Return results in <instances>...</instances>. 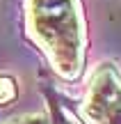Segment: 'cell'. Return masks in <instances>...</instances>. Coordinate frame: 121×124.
<instances>
[{
  "instance_id": "obj_3",
  "label": "cell",
  "mask_w": 121,
  "mask_h": 124,
  "mask_svg": "<svg viewBox=\"0 0 121 124\" xmlns=\"http://www.w3.org/2000/svg\"><path fill=\"white\" fill-rule=\"evenodd\" d=\"M14 97H16V85H14V80L7 78V76H0V106H2V103H9Z\"/></svg>"
},
{
  "instance_id": "obj_4",
  "label": "cell",
  "mask_w": 121,
  "mask_h": 124,
  "mask_svg": "<svg viewBox=\"0 0 121 124\" xmlns=\"http://www.w3.org/2000/svg\"><path fill=\"white\" fill-rule=\"evenodd\" d=\"M18 124H48L44 120V117H32V120H23V122H18Z\"/></svg>"
},
{
  "instance_id": "obj_1",
  "label": "cell",
  "mask_w": 121,
  "mask_h": 124,
  "mask_svg": "<svg viewBox=\"0 0 121 124\" xmlns=\"http://www.w3.org/2000/svg\"><path fill=\"white\" fill-rule=\"evenodd\" d=\"M30 32L55 71L76 78L85 62V23L78 0H27Z\"/></svg>"
},
{
  "instance_id": "obj_2",
  "label": "cell",
  "mask_w": 121,
  "mask_h": 124,
  "mask_svg": "<svg viewBox=\"0 0 121 124\" xmlns=\"http://www.w3.org/2000/svg\"><path fill=\"white\" fill-rule=\"evenodd\" d=\"M85 113L91 124H121V80L112 67H105L94 76Z\"/></svg>"
}]
</instances>
